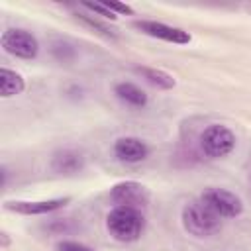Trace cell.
Here are the masks:
<instances>
[{
    "label": "cell",
    "instance_id": "6da1fadb",
    "mask_svg": "<svg viewBox=\"0 0 251 251\" xmlns=\"http://www.w3.org/2000/svg\"><path fill=\"white\" fill-rule=\"evenodd\" d=\"M184 229L194 237H212L222 229V218L200 198L188 202L180 214Z\"/></svg>",
    "mask_w": 251,
    "mask_h": 251
},
{
    "label": "cell",
    "instance_id": "7a4b0ae2",
    "mask_svg": "<svg viewBox=\"0 0 251 251\" xmlns=\"http://www.w3.org/2000/svg\"><path fill=\"white\" fill-rule=\"evenodd\" d=\"M145 226V218L141 210L127 208V206H114L106 216V227L108 233L124 243L135 241Z\"/></svg>",
    "mask_w": 251,
    "mask_h": 251
},
{
    "label": "cell",
    "instance_id": "3957f363",
    "mask_svg": "<svg viewBox=\"0 0 251 251\" xmlns=\"http://www.w3.org/2000/svg\"><path fill=\"white\" fill-rule=\"evenodd\" d=\"M235 147V135L227 126L210 124L200 133V149L210 159H222L229 155Z\"/></svg>",
    "mask_w": 251,
    "mask_h": 251
},
{
    "label": "cell",
    "instance_id": "277c9868",
    "mask_svg": "<svg viewBox=\"0 0 251 251\" xmlns=\"http://www.w3.org/2000/svg\"><path fill=\"white\" fill-rule=\"evenodd\" d=\"M0 45L6 53L18 57V59H35L39 53V41L37 37L27 31V29H20V27H10L2 33L0 37Z\"/></svg>",
    "mask_w": 251,
    "mask_h": 251
},
{
    "label": "cell",
    "instance_id": "5b68a950",
    "mask_svg": "<svg viewBox=\"0 0 251 251\" xmlns=\"http://www.w3.org/2000/svg\"><path fill=\"white\" fill-rule=\"evenodd\" d=\"M200 200L212 208L220 218H235L243 212V202L241 198L226 188L220 186H208L204 188V192L200 194Z\"/></svg>",
    "mask_w": 251,
    "mask_h": 251
},
{
    "label": "cell",
    "instance_id": "8992f818",
    "mask_svg": "<svg viewBox=\"0 0 251 251\" xmlns=\"http://www.w3.org/2000/svg\"><path fill=\"white\" fill-rule=\"evenodd\" d=\"M131 27L149 35V37H155V39H161V41H167V43H175V45H186L192 39L190 33L184 31L182 27H175V25L155 22V20H133Z\"/></svg>",
    "mask_w": 251,
    "mask_h": 251
},
{
    "label": "cell",
    "instance_id": "52a82bcc",
    "mask_svg": "<svg viewBox=\"0 0 251 251\" xmlns=\"http://www.w3.org/2000/svg\"><path fill=\"white\" fill-rule=\"evenodd\" d=\"M110 198L116 206H127V208H135V210H145L147 206V190L143 184L135 182V180H124V182H118L112 192H110Z\"/></svg>",
    "mask_w": 251,
    "mask_h": 251
},
{
    "label": "cell",
    "instance_id": "ba28073f",
    "mask_svg": "<svg viewBox=\"0 0 251 251\" xmlns=\"http://www.w3.org/2000/svg\"><path fill=\"white\" fill-rule=\"evenodd\" d=\"M69 202H71V196H59L49 200H10L4 204V208L22 216H43L67 206Z\"/></svg>",
    "mask_w": 251,
    "mask_h": 251
},
{
    "label": "cell",
    "instance_id": "9c48e42d",
    "mask_svg": "<svg viewBox=\"0 0 251 251\" xmlns=\"http://www.w3.org/2000/svg\"><path fill=\"white\" fill-rule=\"evenodd\" d=\"M149 147L139 137H120L114 141V155L122 163H139L147 157Z\"/></svg>",
    "mask_w": 251,
    "mask_h": 251
},
{
    "label": "cell",
    "instance_id": "30bf717a",
    "mask_svg": "<svg viewBox=\"0 0 251 251\" xmlns=\"http://www.w3.org/2000/svg\"><path fill=\"white\" fill-rule=\"evenodd\" d=\"M82 167H84V157L75 149H59L51 157V169L59 175H73L78 173Z\"/></svg>",
    "mask_w": 251,
    "mask_h": 251
},
{
    "label": "cell",
    "instance_id": "8fae6325",
    "mask_svg": "<svg viewBox=\"0 0 251 251\" xmlns=\"http://www.w3.org/2000/svg\"><path fill=\"white\" fill-rule=\"evenodd\" d=\"M114 94L122 102H126L127 106H133V108H143L147 104V94L137 84H133V82H126V80L118 82L114 86Z\"/></svg>",
    "mask_w": 251,
    "mask_h": 251
},
{
    "label": "cell",
    "instance_id": "7c38bea8",
    "mask_svg": "<svg viewBox=\"0 0 251 251\" xmlns=\"http://www.w3.org/2000/svg\"><path fill=\"white\" fill-rule=\"evenodd\" d=\"M24 88H25V82H24V76L20 73H16L12 69H6V67L0 69V96L2 98L22 94Z\"/></svg>",
    "mask_w": 251,
    "mask_h": 251
},
{
    "label": "cell",
    "instance_id": "4fadbf2b",
    "mask_svg": "<svg viewBox=\"0 0 251 251\" xmlns=\"http://www.w3.org/2000/svg\"><path fill=\"white\" fill-rule=\"evenodd\" d=\"M135 73L141 75L151 86L159 88V90H171L175 88L176 80L173 78V75L161 71V69H153V67H135Z\"/></svg>",
    "mask_w": 251,
    "mask_h": 251
},
{
    "label": "cell",
    "instance_id": "5bb4252c",
    "mask_svg": "<svg viewBox=\"0 0 251 251\" xmlns=\"http://www.w3.org/2000/svg\"><path fill=\"white\" fill-rule=\"evenodd\" d=\"M75 18H76L80 24H84L86 27H90L92 31H96L98 35H102V37H106V39H116V29L110 27L108 24H104L102 20H98V18H94V16H90V14H84V12H76Z\"/></svg>",
    "mask_w": 251,
    "mask_h": 251
},
{
    "label": "cell",
    "instance_id": "9a60e30c",
    "mask_svg": "<svg viewBox=\"0 0 251 251\" xmlns=\"http://www.w3.org/2000/svg\"><path fill=\"white\" fill-rule=\"evenodd\" d=\"M80 6H82L84 10H88V12H94L96 16H100V18H104V20H116V18H118V16L112 14L102 2H80Z\"/></svg>",
    "mask_w": 251,
    "mask_h": 251
},
{
    "label": "cell",
    "instance_id": "2e32d148",
    "mask_svg": "<svg viewBox=\"0 0 251 251\" xmlns=\"http://www.w3.org/2000/svg\"><path fill=\"white\" fill-rule=\"evenodd\" d=\"M57 251H94L88 245L80 243V241H73V239H63L57 243Z\"/></svg>",
    "mask_w": 251,
    "mask_h": 251
},
{
    "label": "cell",
    "instance_id": "e0dca14e",
    "mask_svg": "<svg viewBox=\"0 0 251 251\" xmlns=\"http://www.w3.org/2000/svg\"><path fill=\"white\" fill-rule=\"evenodd\" d=\"M102 4H104L112 14H127V16H133V8L127 6V4L114 2V0H102Z\"/></svg>",
    "mask_w": 251,
    "mask_h": 251
},
{
    "label": "cell",
    "instance_id": "ac0fdd59",
    "mask_svg": "<svg viewBox=\"0 0 251 251\" xmlns=\"http://www.w3.org/2000/svg\"><path fill=\"white\" fill-rule=\"evenodd\" d=\"M65 53H69L71 57L75 55V51H73V47H71L69 43H55V45H53V55H55L59 61H67Z\"/></svg>",
    "mask_w": 251,
    "mask_h": 251
},
{
    "label": "cell",
    "instance_id": "d6986e66",
    "mask_svg": "<svg viewBox=\"0 0 251 251\" xmlns=\"http://www.w3.org/2000/svg\"><path fill=\"white\" fill-rule=\"evenodd\" d=\"M0 241H2V247H8V245H10V237H8V233H6V231H2V233H0Z\"/></svg>",
    "mask_w": 251,
    "mask_h": 251
}]
</instances>
